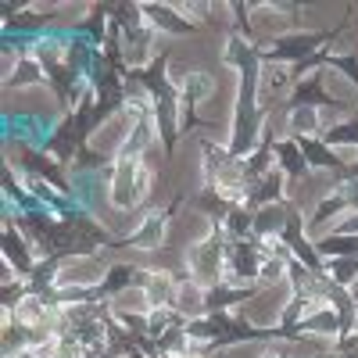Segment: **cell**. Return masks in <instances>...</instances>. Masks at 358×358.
Masks as SVG:
<instances>
[{
  "label": "cell",
  "mask_w": 358,
  "mask_h": 358,
  "mask_svg": "<svg viewBox=\"0 0 358 358\" xmlns=\"http://www.w3.org/2000/svg\"><path fill=\"white\" fill-rule=\"evenodd\" d=\"M22 229L36 241V248L43 251V258H90L97 255L101 248H118V241H111V233L101 229L94 222V215L76 208L69 215H54L47 208L40 212H25L18 215Z\"/></svg>",
  "instance_id": "obj_1"
},
{
  "label": "cell",
  "mask_w": 358,
  "mask_h": 358,
  "mask_svg": "<svg viewBox=\"0 0 358 358\" xmlns=\"http://www.w3.org/2000/svg\"><path fill=\"white\" fill-rule=\"evenodd\" d=\"M226 62L236 65L241 72V94H236V118H233V140H229V158L233 162H244L258 140H262V122H265V111L258 108V83H262V54L255 43H248L244 36H229L226 43Z\"/></svg>",
  "instance_id": "obj_2"
},
{
  "label": "cell",
  "mask_w": 358,
  "mask_h": 358,
  "mask_svg": "<svg viewBox=\"0 0 358 358\" xmlns=\"http://www.w3.org/2000/svg\"><path fill=\"white\" fill-rule=\"evenodd\" d=\"M165 69H169V50L165 54H155L147 65L140 69H129L126 76V86L133 90H143L147 97H151V111H155V126H158V136L165 143V155L176 151L179 136H183V122H179V111H183V94H179V86H172L165 79Z\"/></svg>",
  "instance_id": "obj_3"
},
{
  "label": "cell",
  "mask_w": 358,
  "mask_h": 358,
  "mask_svg": "<svg viewBox=\"0 0 358 358\" xmlns=\"http://www.w3.org/2000/svg\"><path fill=\"white\" fill-rule=\"evenodd\" d=\"M183 334L194 348V355L201 358H215L219 351L233 348V344H273L280 341L276 326H251L244 315L233 312H212L201 319H187Z\"/></svg>",
  "instance_id": "obj_4"
},
{
  "label": "cell",
  "mask_w": 358,
  "mask_h": 358,
  "mask_svg": "<svg viewBox=\"0 0 358 358\" xmlns=\"http://www.w3.org/2000/svg\"><path fill=\"white\" fill-rule=\"evenodd\" d=\"M341 33H344V25H337V29H322V33H287V36H276L268 47H258L262 65H273V62H290V65L308 62L312 54H319V50L330 47Z\"/></svg>",
  "instance_id": "obj_5"
},
{
  "label": "cell",
  "mask_w": 358,
  "mask_h": 358,
  "mask_svg": "<svg viewBox=\"0 0 358 358\" xmlns=\"http://www.w3.org/2000/svg\"><path fill=\"white\" fill-rule=\"evenodd\" d=\"M312 111V108H334V111H351V104L348 101H341V97H334L330 90H326V79H322V72H312L308 79H301V83H294V90H290V97H287V111Z\"/></svg>",
  "instance_id": "obj_6"
},
{
  "label": "cell",
  "mask_w": 358,
  "mask_h": 358,
  "mask_svg": "<svg viewBox=\"0 0 358 358\" xmlns=\"http://www.w3.org/2000/svg\"><path fill=\"white\" fill-rule=\"evenodd\" d=\"M294 140H297V147H301L308 169H322V172H334L337 179H348V165L337 158L334 147L322 143V136H294Z\"/></svg>",
  "instance_id": "obj_7"
},
{
  "label": "cell",
  "mask_w": 358,
  "mask_h": 358,
  "mask_svg": "<svg viewBox=\"0 0 358 358\" xmlns=\"http://www.w3.org/2000/svg\"><path fill=\"white\" fill-rule=\"evenodd\" d=\"M265 283H251V287H229V283H219V287H208L204 290V315L212 312H229L233 305H244L251 297L262 294Z\"/></svg>",
  "instance_id": "obj_8"
},
{
  "label": "cell",
  "mask_w": 358,
  "mask_h": 358,
  "mask_svg": "<svg viewBox=\"0 0 358 358\" xmlns=\"http://www.w3.org/2000/svg\"><path fill=\"white\" fill-rule=\"evenodd\" d=\"M4 255H8V265L15 268L18 276H33L36 273V255L29 251V244L22 241V233H18V222H4Z\"/></svg>",
  "instance_id": "obj_9"
},
{
  "label": "cell",
  "mask_w": 358,
  "mask_h": 358,
  "mask_svg": "<svg viewBox=\"0 0 358 358\" xmlns=\"http://www.w3.org/2000/svg\"><path fill=\"white\" fill-rule=\"evenodd\" d=\"M344 208H358V190L348 183V179H344V183L334 190V194H326L322 201H319V208H315V212H312V229H319L326 219H330V215H337V212H344Z\"/></svg>",
  "instance_id": "obj_10"
},
{
  "label": "cell",
  "mask_w": 358,
  "mask_h": 358,
  "mask_svg": "<svg viewBox=\"0 0 358 358\" xmlns=\"http://www.w3.org/2000/svg\"><path fill=\"white\" fill-rule=\"evenodd\" d=\"M172 208H176V204H172ZM172 208L158 212L151 222H143V229H140V233L126 236V241H118V248H143V251H155V248L165 241V222H169V215H172Z\"/></svg>",
  "instance_id": "obj_11"
},
{
  "label": "cell",
  "mask_w": 358,
  "mask_h": 358,
  "mask_svg": "<svg viewBox=\"0 0 358 358\" xmlns=\"http://www.w3.org/2000/svg\"><path fill=\"white\" fill-rule=\"evenodd\" d=\"M276 165H280V172L290 179V183H297V179L308 172V162H305V155H301V147H297L294 136L276 140Z\"/></svg>",
  "instance_id": "obj_12"
},
{
  "label": "cell",
  "mask_w": 358,
  "mask_h": 358,
  "mask_svg": "<svg viewBox=\"0 0 358 358\" xmlns=\"http://www.w3.org/2000/svg\"><path fill=\"white\" fill-rule=\"evenodd\" d=\"M143 18H155V29H165V33H176V36H190L194 33V22H183L172 8H162V4H140Z\"/></svg>",
  "instance_id": "obj_13"
},
{
  "label": "cell",
  "mask_w": 358,
  "mask_h": 358,
  "mask_svg": "<svg viewBox=\"0 0 358 358\" xmlns=\"http://www.w3.org/2000/svg\"><path fill=\"white\" fill-rule=\"evenodd\" d=\"M319 258H358V236H348V233H330L322 236V241L315 244Z\"/></svg>",
  "instance_id": "obj_14"
},
{
  "label": "cell",
  "mask_w": 358,
  "mask_h": 358,
  "mask_svg": "<svg viewBox=\"0 0 358 358\" xmlns=\"http://www.w3.org/2000/svg\"><path fill=\"white\" fill-rule=\"evenodd\" d=\"M326 276L341 287H351L358 280V258H326Z\"/></svg>",
  "instance_id": "obj_15"
},
{
  "label": "cell",
  "mask_w": 358,
  "mask_h": 358,
  "mask_svg": "<svg viewBox=\"0 0 358 358\" xmlns=\"http://www.w3.org/2000/svg\"><path fill=\"white\" fill-rule=\"evenodd\" d=\"M322 143H326V147H337V143H355V147H358V111L348 118V122H341V126H334V129H326Z\"/></svg>",
  "instance_id": "obj_16"
},
{
  "label": "cell",
  "mask_w": 358,
  "mask_h": 358,
  "mask_svg": "<svg viewBox=\"0 0 358 358\" xmlns=\"http://www.w3.org/2000/svg\"><path fill=\"white\" fill-rule=\"evenodd\" d=\"M326 69H334V72L348 76V79L358 86V50H348V54H330V57H326Z\"/></svg>",
  "instance_id": "obj_17"
},
{
  "label": "cell",
  "mask_w": 358,
  "mask_h": 358,
  "mask_svg": "<svg viewBox=\"0 0 358 358\" xmlns=\"http://www.w3.org/2000/svg\"><path fill=\"white\" fill-rule=\"evenodd\" d=\"M341 183H344V179H341ZM348 183L358 190V162H355V165H348Z\"/></svg>",
  "instance_id": "obj_18"
},
{
  "label": "cell",
  "mask_w": 358,
  "mask_h": 358,
  "mask_svg": "<svg viewBox=\"0 0 358 358\" xmlns=\"http://www.w3.org/2000/svg\"><path fill=\"white\" fill-rule=\"evenodd\" d=\"M265 358H290V355H287V351H280V348H268V351H265Z\"/></svg>",
  "instance_id": "obj_19"
},
{
  "label": "cell",
  "mask_w": 358,
  "mask_h": 358,
  "mask_svg": "<svg viewBox=\"0 0 358 358\" xmlns=\"http://www.w3.org/2000/svg\"><path fill=\"white\" fill-rule=\"evenodd\" d=\"M337 358H358V348H351V351H341Z\"/></svg>",
  "instance_id": "obj_20"
},
{
  "label": "cell",
  "mask_w": 358,
  "mask_h": 358,
  "mask_svg": "<svg viewBox=\"0 0 358 358\" xmlns=\"http://www.w3.org/2000/svg\"><path fill=\"white\" fill-rule=\"evenodd\" d=\"M162 358H179V355H162Z\"/></svg>",
  "instance_id": "obj_21"
}]
</instances>
